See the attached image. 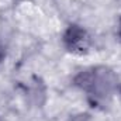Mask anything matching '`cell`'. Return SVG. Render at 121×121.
<instances>
[{
    "label": "cell",
    "mask_w": 121,
    "mask_h": 121,
    "mask_svg": "<svg viewBox=\"0 0 121 121\" xmlns=\"http://www.w3.org/2000/svg\"><path fill=\"white\" fill-rule=\"evenodd\" d=\"M118 78L107 66H90L73 78V85L86 94L93 107L106 106L117 89Z\"/></svg>",
    "instance_id": "1"
},
{
    "label": "cell",
    "mask_w": 121,
    "mask_h": 121,
    "mask_svg": "<svg viewBox=\"0 0 121 121\" xmlns=\"http://www.w3.org/2000/svg\"><path fill=\"white\" fill-rule=\"evenodd\" d=\"M63 47L72 54H86L90 48V37L87 31L78 24H70L62 35Z\"/></svg>",
    "instance_id": "2"
},
{
    "label": "cell",
    "mask_w": 121,
    "mask_h": 121,
    "mask_svg": "<svg viewBox=\"0 0 121 121\" xmlns=\"http://www.w3.org/2000/svg\"><path fill=\"white\" fill-rule=\"evenodd\" d=\"M4 56H6V48H4V45H3V42L0 41V62L4 59Z\"/></svg>",
    "instance_id": "3"
},
{
    "label": "cell",
    "mask_w": 121,
    "mask_h": 121,
    "mask_svg": "<svg viewBox=\"0 0 121 121\" xmlns=\"http://www.w3.org/2000/svg\"><path fill=\"white\" fill-rule=\"evenodd\" d=\"M118 37H120V39H121V20H120V26H118Z\"/></svg>",
    "instance_id": "4"
},
{
    "label": "cell",
    "mask_w": 121,
    "mask_h": 121,
    "mask_svg": "<svg viewBox=\"0 0 121 121\" xmlns=\"http://www.w3.org/2000/svg\"><path fill=\"white\" fill-rule=\"evenodd\" d=\"M120 93H121V87H120Z\"/></svg>",
    "instance_id": "5"
}]
</instances>
